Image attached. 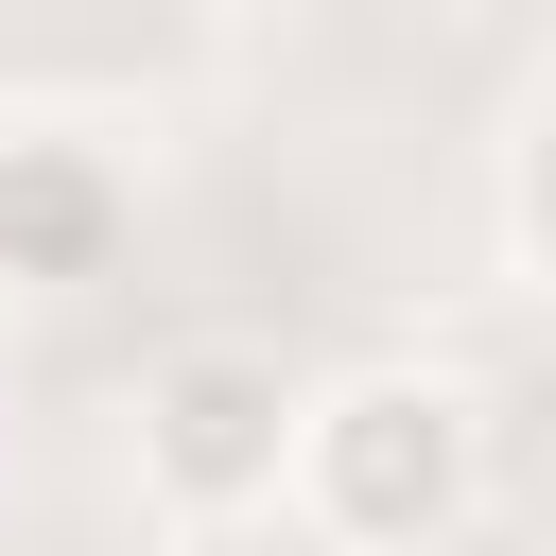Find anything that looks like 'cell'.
<instances>
[{
	"label": "cell",
	"mask_w": 556,
	"mask_h": 556,
	"mask_svg": "<svg viewBox=\"0 0 556 556\" xmlns=\"http://www.w3.org/2000/svg\"><path fill=\"white\" fill-rule=\"evenodd\" d=\"M278 504L330 539V556H452L486 521V400L452 365H348V382H295V469Z\"/></svg>",
	"instance_id": "obj_1"
},
{
	"label": "cell",
	"mask_w": 556,
	"mask_h": 556,
	"mask_svg": "<svg viewBox=\"0 0 556 556\" xmlns=\"http://www.w3.org/2000/svg\"><path fill=\"white\" fill-rule=\"evenodd\" d=\"M122 469H139V504H156L174 539H243V521H278V469H295V365H278L261 330H191V348H156L139 400H122Z\"/></svg>",
	"instance_id": "obj_2"
},
{
	"label": "cell",
	"mask_w": 556,
	"mask_h": 556,
	"mask_svg": "<svg viewBox=\"0 0 556 556\" xmlns=\"http://www.w3.org/2000/svg\"><path fill=\"white\" fill-rule=\"evenodd\" d=\"M139 243V174L87 122H0V295H87Z\"/></svg>",
	"instance_id": "obj_3"
},
{
	"label": "cell",
	"mask_w": 556,
	"mask_h": 556,
	"mask_svg": "<svg viewBox=\"0 0 556 556\" xmlns=\"http://www.w3.org/2000/svg\"><path fill=\"white\" fill-rule=\"evenodd\" d=\"M504 295H539V104L504 122Z\"/></svg>",
	"instance_id": "obj_4"
},
{
	"label": "cell",
	"mask_w": 556,
	"mask_h": 556,
	"mask_svg": "<svg viewBox=\"0 0 556 556\" xmlns=\"http://www.w3.org/2000/svg\"><path fill=\"white\" fill-rule=\"evenodd\" d=\"M191 17H278V0H191Z\"/></svg>",
	"instance_id": "obj_5"
}]
</instances>
